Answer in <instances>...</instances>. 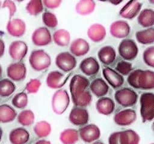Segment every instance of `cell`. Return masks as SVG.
<instances>
[{"label":"cell","mask_w":154,"mask_h":144,"mask_svg":"<svg viewBox=\"0 0 154 144\" xmlns=\"http://www.w3.org/2000/svg\"><path fill=\"white\" fill-rule=\"evenodd\" d=\"M5 50V44L2 40L0 38V58L2 57L4 53Z\"/></svg>","instance_id":"7dc6e473"},{"label":"cell","mask_w":154,"mask_h":144,"mask_svg":"<svg viewBox=\"0 0 154 144\" xmlns=\"http://www.w3.org/2000/svg\"><path fill=\"white\" fill-rule=\"evenodd\" d=\"M149 1L150 3H151V4L154 5V0H149Z\"/></svg>","instance_id":"db71d44e"},{"label":"cell","mask_w":154,"mask_h":144,"mask_svg":"<svg viewBox=\"0 0 154 144\" xmlns=\"http://www.w3.org/2000/svg\"><path fill=\"white\" fill-rule=\"evenodd\" d=\"M150 144H154V143H150Z\"/></svg>","instance_id":"91938a15"},{"label":"cell","mask_w":154,"mask_h":144,"mask_svg":"<svg viewBox=\"0 0 154 144\" xmlns=\"http://www.w3.org/2000/svg\"><path fill=\"white\" fill-rule=\"evenodd\" d=\"M53 40L57 45L59 46H66L70 43V35L67 30L63 29H58L54 33Z\"/></svg>","instance_id":"836d02e7"},{"label":"cell","mask_w":154,"mask_h":144,"mask_svg":"<svg viewBox=\"0 0 154 144\" xmlns=\"http://www.w3.org/2000/svg\"><path fill=\"white\" fill-rule=\"evenodd\" d=\"M140 115L143 122L151 121L154 119V94L144 92L140 98Z\"/></svg>","instance_id":"7a4b0ae2"},{"label":"cell","mask_w":154,"mask_h":144,"mask_svg":"<svg viewBox=\"0 0 154 144\" xmlns=\"http://www.w3.org/2000/svg\"><path fill=\"white\" fill-rule=\"evenodd\" d=\"M43 4L48 8H56L58 7L61 3V0H43Z\"/></svg>","instance_id":"f6af8a7d"},{"label":"cell","mask_w":154,"mask_h":144,"mask_svg":"<svg viewBox=\"0 0 154 144\" xmlns=\"http://www.w3.org/2000/svg\"><path fill=\"white\" fill-rule=\"evenodd\" d=\"M42 20L46 26L51 28L56 27L58 24L56 16L54 13L49 11H46L43 14Z\"/></svg>","instance_id":"ab89813d"},{"label":"cell","mask_w":154,"mask_h":144,"mask_svg":"<svg viewBox=\"0 0 154 144\" xmlns=\"http://www.w3.org/2000/svg\"><path fill=\"white\" fill-rule=\"evenodd\" d=\"M89 50L90 45L88 43L82 38L75 40L70 46V52L76 56H82L86 55Z\"/></svg>","instance_id":"603a6c76"},{"label":"cell","mask_w":154,"mask_h":144,"mask_svg":"<svg viewBox=\"0 0 154 144\" xmlns=\"http://www.w3.org/2000/svg\"><path fill=\"white\" fill-rule=\"evenodd\" d=\"M26 10L31 15L36 16L43 11V6L42 0H31L26 6Z\"/></svg>","instance_id":"74e56055"},{"label":"cell","mask_w":154,"mask_h":144,"mask_svg":"<svg viewBox=\"0 0 154 144\" xmlns=\"http://www.w3.org/2000/svg\"><path fill=\"white\" fill-rule=\"evenodd\" d=\"M137 118L136 112L131 109L120 111L114 116V122L119 126H128L134 122Z\"/></svg>","instance_id":"7c38bea8"},{"label":"cell","mask_w":154,"mask_h":144,"mask_svg":"<svg viewBox=\"0 0 154 144\" xmlns=\"http://www.w3.org/2000/svg\"><path fill=\"white\" fill-rule=\"evenodd\" d=\"M99 1H102V2H105V1H106V0H99Z\"/></svg>","instance_id":"6f0895ef"},{"label":"cell","mask_w":154,"mask_h":144,"mask_svg":"<svg viewBox=\"0 0 154 144\" xmlns=\"http://www.w3.org/2000/svg\"><path fill=\"white\" fill-rule=\"evenodd\" d=\"M123 1V0H106V1H108L111 4L115 5L120 4Z\"/></svg>","instance_id":"c3c4849f"},{"label":"cell","mask_w":154,"mask_h":144,"mask_svg":"<svg viewBox=\"0 0 154 144\" xmlns=\"http://www.w3.org/2000/svg\"><path fill=\"white\" fill-rule=\"evenodd\" d=\"M131 28L129 24L124 20H117L111 23L109 32L112 36L117 38L126 37L130 33Z\"/></svg>","instance_id":"9a60e30c"},{"label":"cell","mask_w":154,"mask_h":144,"mask_svg":"<svg viewBox=\"0 0 154 144\" xmlns=\"http://www.w3.org/2000/svg\"><path fill=\"white\" fill-rule=\"evenodd\" d=\"M15 1H18V2H22V1H23V0H15Z\"/></svg>","instance_id":"9f6ffc18"},{"label":"cell","mask_w":154,"mask_h":144,"mask_svg":"<svg viewBox=\"0 0 154 144\" xmlns=\"http://www.w3.org/2000/svg\"><path fill=\"white\" fill-rule=\"evenodd\" d=\"M129 85L135 89H154V71L150 70H135L131 72L127 79Z\"/></svg>","instance_id":"6da1fadb"},{"label":"cell","mask_w":154,"mask_h":144,"mask_svg":"<svg viewBox=\"0 0 154 144\" xmlns=\"http://www.w3.org/2000/svg\"><path fill=\"white\" fill-rule=\"evenodd\" d=\"M140 25L143 27H150L154 25V10L145 8L139 14L137 18Z\"/></svg>","instance_id":"83f0119b"},{"label":"cell","mask_w":154,"mask_h":144,"mask_svg":"<svg viewBox=\"0 0 154 144\" xmlns=\"http://www.w3.org/2000/svg\"><path fill=\"white\" fill-rule=\"evenodd\" d=\"M12 104L17 109H23L28 104V96L27 94L22 92L16 94L11 100Z\"/></svg>","instance_id":"f35d334b"},{"label":"cell","mask_w":154,"mask_h":144,"mask_svg":"<svg viewBox=\"0 0 154 144\" xmlns=\"http://www.w3.org/2000/svg\"><path fill=\"white\" fill-rule=\"evenodd\" d=\"M16 116L17 113L11 106L7 104L0 105V123L12 122Z\"/></svg>","instance_id":"f1b7e54d"},{"label":"cell","mask_w":154,"mask_h":144,"mask_svg":"<svg viewBox=\"0 0 154 144\" xmlns=\"http://www.w3.org/2000/svg\"><path fill=\"white\" fill-rule=\"evenodd\" d=\"M35 144H52L49 141L46 140H40L37 141Z\"/></svg>","instance_id":"681fc988"},{"label":"cell","mask_w":154,"mask_h":144,"mask_svg":"<svg viewBox=\"0 0 154 144\" xmlns=\"http://www.w3.org/2000/svg\"><path fill=\"white\" fill-rule=\"evenodd\" d=\"M16 89L14 83L8 79L0 80V97H7L11 95Z\"/></svg>","instance_id":"e575fe53"},{"label":"cell","mask_w":154,"mask_h":144,"mask_svg":"<svg viewBox=\"0 0 154 144\" xmlns=\"http://www.w3.org/2000/svg\"><path fill=\"white\" fill-rule=\"evenodd\" d=\"M70 103L69 94L65 89H59L53 95L52 98V108L57 115L63 114L67 109Z\"/></svg>","instance_id":"277c9868"},{"label":"cell","mask_w":154,"mask_h":144,"mask_svg":"<svg viewBox=\"0 0 154 144\" xmlns=\"http://www.w3.org/2000/svg\"><path fill=\"white\" fill-rule=\"evenodd\" d=\"M29 62L32 69L40 71L50 66L51 59L50 56L43 50H35L31 53Z\"/></svg>","instance_id":"3957f363"},{"label":"cell","mask_w":154,"mask_h":144,"mask_svg":"<svg viewBox=\"0 0 154 144\" xmlns=\"http://www.w3.org/2000/svg\"><path fill=\"white\" fill-rule=\"evenodd\" d=\"M79 136L84 142L90 143L99 139L100 131L96 125L90 124L79 129Z\"/></svg>","instance_id":"30bf717a"},{"label":"cell","mask_w":154,"mask_h":144,"mask_svg":"<svg viewBox=\"0 0 154 144\" xmlns=\"http://www.w3.org/2000/svg\"><path fill=\"white\" fill-rule=\"evenodd\" d=\"M7 76L14 81L23 80L26 74V68L23 62H14L10 64L7 68Z\"/></svg>","instance_id":"8fae6325"},{"label":"cell","mask_w":154,"mask_h":144,"mask_svg":"<svg viewBox=\"0 0 154 144\" xmlns=\"http://www.w3.org/2000/svg\"><path fill=\"white\" fill-rule=\"evenodd\" d=\"M26 30L25 23L20 19H14L8 22L7 31L8 34L13 37H19L22 36Z\"/></svg>","instance_id":"d6986e66"},{"label":"cell","mask_w":154,"mask_h":144,"mask_svg":"<svg viewBox=\"0 0 154 144\" xmlns=\"http://www.w3.org/2000/svg\"><path fill=\"white\" fill-rule=\"evenodd\" d=\"M2 70L1 66L0 65V77H1V76H2Z\"/></svg>","instance_id":"f5cc1de1"},{"label":"cell","mask_w":154,"mask_h":144,"mask_svg":"<svg viewBox=\"0 0 154 144\" xmlns=\"http://www.w3.org/2000/svg\"><path fill=\"white\" fill-rule=\"evenodd\" d=\"M90 88L92 93L97 97H102L107 94L109 86L101 78L93 80L90 85Z\"/></svg>","instance_id":"4316f807"},{"label":"cell","mask_w":154,"mask_h":144,"mask_svg":"<svg viewBox=\"0 0 154 144\" xmlns=\"http://www.w3.org/2000/svg\"><path fill=\"white\" fill-rule=\"evenodd\" d=\"M91 144H103V143L100 141H96V142H93Z\"/></svg>","instance_id":"f907efd6"},{"label":"cell","mask_w":154,"mask_h":144,"mask_svg":"<svg viewBox=\"0 0 154 144\" xmlns=\"http://www.w3.org/2000/svg\"><path fill=\"white\" fill-rule=\"evenodd\" d=\"M97 56L102 63L105 65H109L115 61L116 53L112 46H106L102 47L99 50Z\"/></svg>","instance_id":"484cf974"},{"label":"cell","mask_w":154,"mask_h":144,"mask_svg":"<svg viewBox=\"0 0 154 144\" xmlns=\"http://www.w3.org/2000/svg\"><path fill=\"white\" fill-rule=\"evenodd\" d=\"M34 114L31 110H24L17 115L18 122L23 126H29L34 122Z\"/></svg>","instance_id":"8d00e7d4"},{"label":"cell","mask_w":154,"mask_h":144,"mask_svg":"<svg viewBox=\"0 0 154 144\" xmlns=\"http://www.w3.org/2000/svg\"><path fill=\"white\" fill-rule=\"evenodd\" d=\"M152 130H153V131H154V121H153V124H152Z\"/></svg>","instance_id":"11a10c76"},{"label":"cell","mask_w":154,"mask_h":144,"mask_svg":"<svg viewBox=\"0 0 154 144\" xmlns=\"http://www.w3.org/2000/svg\"><path fill=\"white\" fill-rule=\"evenodd\" d=\"M87 35L91 41L96 43L100 42L105 37V28L100 23L93 24L87 30Z\"/></svg>","instance_id":"cb8c5ba5"},{"label":"cell","mask_w":154,"mask_h":144,"mask_svg":"<svg viewBox=\"0 0 154 144\" xmlns=\"http://www.w3.org/2000/svg\"><path fill=\"white\" fill-rule=\"evenodd\" d=\"M140 138L137 132L132 130L120 131V141L121 144H138Z\"/></svg>","instance_id":"d6a6232c"},{"label":"cell","mask_w":154,"mask_h":144,"mask_svg":"<svg viewBox=\"0 0 154 144\" xmlns=\"http://www.w3.org/2000/svg\"><path fill=\"white\" fill-rule=\"evenodd\" d=\"M34 131L38 137L42 138L47 137L51 132V124L46 121H39L35 125Z\"/></svg>","instance_id":"d590c367"},{"label":"cell","mask_w":154,"mask_h":144,"mask_svg":"<svg viewBox=\"0 0 154 144\" xmlns=\"http://www.w3.org/2000/svg\"><path fill=\"white\" fill-rule=\"evenodd\" d=\"M1 7V2L0 1V8Z\"/></svg>","instance_id":"680465c9"},{"label":"cell","mask_w":154,"mask_h":144,"mask_svg":"<svg viewBox=\"0 0 154 144\" xmlns=\"http://www.w3.org/2000/svg\"><path fill=\"white\" fill-rule=\"evenodd\" d=\"M96 4L93 0H80L76 5L75 10L78 14L86 16L94 10Z\"/></svg>","instance_id":"1f68e13d"},{"label":"cell","mask_w":154,"mask_h":144,"mask_svg":"<svg viewBox=\"0 0 154 144\" xmlns=\"http://www.w3.org/2000/svg\"><path fill=\"white\" fill-rule=\"evenodd\" d=\"M90 85L89 80L84 76L80 74H76L72 77L69 84L70 94L85 90Z\"/></svg>","instance_id":"ffe728a7"},{"label":"cell","mask_w":154,"mask_h":144,"mask_svg":"<svg viewBox=\"0 0 154 144\" xmlns=\"http://www.w3.org/2000/svg\"><path fill=\"white\" fill-rule=\"evenodd\" d=\"M97 111L102 115H109L111 114L115 109V103L114 101L106 97H100L96 103Z\"/></svg>","instance_id":"7402d4cb"},{"label":"cell","mask_w":154,"mask_h":144,"mask_svg":"<svg viewBox=\"0 0 154 144\" xmlns=\"http://www.w3.org/2000/svg\"><path fill=\"white\" fill-rule=\"evenodd\" d=\"M143 58L147 65L154 68V46L147 47L144 51Z\"/></svg>","instance_id":"60d3db41"},{"label":"cell","mask_w":154,"mask_h":144,"mask_svg":"<svg viewBox=\"0 0 154 144\" xmlns=\"http://www.w3.org/2000/svg\"><path fill=\"white\" fill-rule=\"evenodd\" d=\"M2 135V131L1 128H0V142H1V140Z\"/></svg>","instance_id":"816d5d0a"},{"label":"cell","mask_w":154,"mask_h":144,"mask_svg":"<svg viewBox=\"0 0 154 144\" xmlns=\"http://www.w3.org/2000/svg\"><path fill=\"white\" fill-rule=\"evenodd\" d=\"M141 8V4L137 0H130L122 8L119 14L123 18L132 19L139 13Z\"/></svg>","instance_id":"2e32d148"},{"label":"cell","mask_w":154,"mask_h":144,"mask_svg":"<svg viewBox=\"0 0 154 144\" xmlns=\"http://www.w3.org/2000/svg\"><path fill=\"white\" fill-rule=\"evenodd\" d=\"M41 86V82L38 79H32L26 83V90L29 94L36 93Z\"/></svg>","instance_id":"7bdbcfd3"},{"label":"cell","mask_w":154,"mask_h":144,"mask_svg":"<svg viewBox=\"0 0 154 144\" xmlns=\"http://www.w3.org/2000/svg\"><path fill=\"white\" fill-rule=\"evenodd\" d=\"M70 75L71 73H69L65 76L58 71H51L46 77V85L52 89L60 88L66 84Z\"/></svg>","instance_id":"ba28073f"},{"label":"cell","mask_w":154,"mask_h":144,"mask_svg":"<svg viewBox=\"0 0 154 144\" xmlns=\"http://www.w3.org/2000/svg\"><path fill=\"white\" fill-rule=\"evenodd\" d=\"M102 74L108 83L114 89L120 87L124 83L123 76L111 68H103Z\"/></svg>","instance_id":"e0dca14e"},{"label":"cell","mask_w":154,"mask_h":144,"mask_svg":"<svg viewBox=\"0 0 154 144\" xmlns=\"http://www.w3.org/2000/svg\"><path fill=\"white\" fill-rule=\"evenodd\" d=\"M78 140V131L74 128L65 129L60 135V140L63 144H75Z\"/></svg>","instance_id":"4dcf8cb0"},{"label":"cell","mask_w":154,"mask_h":144,"mask_svg":"<svg viewBox=\"0 0 154 144\" xmlns=\"http://www.w3.org/2000/svg\"><path fill=\"white\" fill-rule=\"evenodd\" d=\"M79 68L84 74L91 76L98 73L100 65L94 58L90 56L85 58L81 62Z\"/></svg>","instance_id":"ac0fdd59"},{"label":"cell","mask_w":154,"mask_h":144,"mask_svg":"<svg viewBox=\"0 0 154 144\" xmlns=\"http://www.w3.org/2000/svg\"><path fill=\"white\" fill-rule=\"evenodd\" d=\"M55 64L61 70L64 72H69L76 67V59L69 52H63L57 55Z\"/></svg>","instance_id":"52a82bcc"},{"label":"cell","mask_w":154,"mask_h":144,"mask_svg":"<svg viewBox=\"0 0 154 144\" xmlns=\"http://www.w3.org/2000/svg\"><path fill=\"white\" fill-rule=\"evenodd\" d=\"M69 121L76 126H82L87 124L89 115L87 109L81 107L73 108L69 116Z\"/></svg>","instance_id":"9c48e42d"},{"label":"cell","mask_w":154,"mask_h":144,"mask_svg":"<svg viewBox=\"0 0 154 144\" xmlns=\"http://www.w3.org/2000/svg\"><path fill=\"white\" fill-rule=\"evenodd\" d=\"M29 133L22 127L12 130L9 134V140L11 144H25L29 139Z\"/></svg>","instance_id":"44dd1931"},{"label":"cell","mask_w":154,"mask_h":144,"mask_svg":"<svg viewBox=\"0 0 154 144\" xmlns=\"http://www.w3.org/2000/svg\"><path fill=\"white\" fill-rule=\"evenodd\" d=\"M137 41L142 44H150L154 43V28L150 27L147 29L137 31L135 34Z\"/></svg>","instance_id":"f546056e"},{"label":"cell","mask_w":154,"mask_h":144,"mask_svg":"<svg viewBox=\"0 0 154 144\" xmlns=\"http://www.w3.org/2000/svg\"><path fill=\"white\" fill-rule=\"evenodd\" d=\"M114 98L120 105L128 107L136 104L138 100V95L134 90L125 88L117 91L115 92Z\"/></svg>","instance_id":"5b68a950"},{"label":"cell","mask_w":154,"mask_h":144,"mask_svg":"<svg viewBox=\"0 0 154 144\" xmlns=\"http://www.w3.org/2000/svg\"><path fill=\"white\" fill-rule=\"evenodd\" d=\"M120 131L114 132L110 134L108 138L109 144H121L120 141Z\"/></svg>","instance_id":"bcb514c9"},{"label":"cell","mask_w":154,"mask_h":144,"mask_svg":"<svg viewBox=\"0 0 154 144\" xmlns=\"http://www.w3.org/2000/svg\"><path fill=\"white\" fill-rule=\"evenodd\" d=\"M73 103L77 107H86L92 100V96L87 90H84L71 94Z\"/></svg>","instance_id":"d4e9b609"},{"label":"cell","mask_w":154,"mask_h":144,"mask_svg":"<svg viewBox=\"0 0 154 144\" xmlns=\"http://www.w3.org/2000/svg\"><path fill=\"white\" fill-rule=\"evenodd\" d=\"M118 51L120 56L126 61L134 59L138 53V48L135 42L131 39H123L119 44Z\"/></svg>","instance_id":"8992f818"},{"label":"cell","mask_w":154,"mask_h":144,"mask_svg":"<svg viewBox=\"0 0 154 144\" xmlns=\"http://www.w3.org/2000/svg\"><path fill=\"white\" fill-rule=\"evenodd\" d=\"M28 52L26 44L22 41H13L8 49V53L11 58L14 61H21L26 56Z\"/></svg>","instance_id":"4fadbf2b"},{"label":"cell","mask_w":154,"mask_h":144,"mask_svg":"<svg viewBox=\"0 0 154 144\" xmlns=\"http://www.w3.org/2000/svg\"><path fill=\"white\" fill-rule=\"evenodd\" d=\"M2 8L6 7L8 8V11H9V17L11 18V17H13L14 14V13L16 11V6L14 4V2L13 1H12L11 0H5L2 5Z\"/></svg>","instance_id":"ee69618b"},{"label":"cell","mask_w":154,"mask_h":144,"mask_svg":"<svg viewBox=\"0 0 154 144\" xmlns=\"http://www.w3.org/2000/svg\"><path fill=\"white\" fill-rule=\"evenodd\" d=\"M116 71L123 76H126L129 74L132 70V66L131 63L126 61H119L116 67Z\"/></svg>","instance_id":"b9f144b4"},{"label":"cell","mask_w":154,"mask_h":144,"mask_svg":"<svg viewBox=\"0 0 154 144\" xmlns=\"http://www.w3.org/2000/svg\"><path fill=\"white\" fill-rule=\"evenodd\" d=\"M32 43L38 46H46L52 41L51 34L46 27H40L36 29L32 34Z\"/></svg>","instance_id":"5bb4252c"}]
</instances>
